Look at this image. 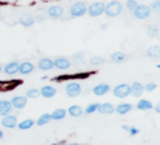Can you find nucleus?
I'll return each instance as SVG.
<instances>
[{"label": "nucleus", "instance_id": "1", "mask_svg": "<svg viewBox=\"0 0 160 145\" xmlns=\"http://www.w3.org/2000/svg\"><path fill=\"white\" fill-rule=\"evenodd\" d=\"M104 12L109 16V18H115L118 15H120L122 12V5L119 1H110L105 5Z\"/></svg>", "mask_w": 160, "mask_h": 145}, {"label": "nucleus", "instance_id": "2", "mask_svg": "<svg viewBox=\"0 0 160 145\" xmlns=\"http://www.w3.org/2000/svg\"><path fill=\"white\" fill-rule=\"evenodd\" d=\"M86 11H88L86 5H85L84 2L78 1V2H74V4L71 5V8H70V16H71V18H80V16H82Z\"/></svg>", "mask_w": 160, "mask_h": 145}, {"label": "nucleus", "instance_id": "3", "mask_svg": "<svg viewBox=\"0 0 160 145\" xmlns=\"http://www.w3.org/2000/svg\"><path fill=\"white\" fill-rule=\"evenodd\" d=\"M104 9H105V5L104 2H100V1H96V2H92L89 8H88V14L92 18H96L99 15H101L104 12Z\"/></svg>", "mask_w": 160, "mask_h": 145}, {"label": "nucleus", "instance_id": "4", "mask_svg": "<svg viewBox=\"0 0 160 145\" xmlns=\"http://www.w3.org/2000/svg\"><path fill=\"white\" fill-rule=\"evenodd\" d=\"M132 12H134V16L136 19L144 20V19H148L150 16V8L148 5H138V8Z\"/></svg>", "mask_w": 160, "mask_h": 145}, {"label": "nucleus", "instance_id": "5", "mask_svg": "<svg viewBox=\"0 0 160 145\" xmlns=\"http://www.w3.org/2000/svg\"><path fill=\"white\" fill-rule=\"evenodd\" d=\"M112 94L116 96V98H120V99H124L126 98L129 94H130V85L128 84H120V85H116L112 90Z\"/></svg>", "mask_w": 160, "mask_h": 145}, {"label": "nucleus", "instance_id": "6", "mask_svg": "<svg viewBox=\"0 0 160 145\" xmlns=\"http://www.w3.org/2000/svg\"><path fill=\"white\" fill-rule=\"evenodd\" d=\"M65 92L70 98H76L81 92V86H80L79 82H69L65 86Z\"/></svg>", "mask_w": 160, "mask_h": 145}, {"label": "nucleus", "instance_id": "7", "mask_svg": "<svg viewBox=\"0 0 160 145\" xmlns=\"http://www.w3.org/2000/svg\"><path fill=\"white\" fill-rule=\"evenodd\" d=\"M1 125L6 129H14L18 125V119H16L15 115H11V114L5 115L1 119Z\"/></svg>", "mask_w": 160, "mask_h": 145}, {"label": "nucleus", "instance_id": "8", "mask_svg": "<svg viewBox=\"0 0 160 145\" xmlns=\"http://www.w3.org/2000/svg\"><path fill=\"white\" fill-rule=\"evenodd\" d=\"M11 106L20 110V109H24L26 106V102H28V98L26 96H22V95H18V96H14L11 100Z\"/></svg>", "mask_w": 160, "mask_h": 145}, {"label": "nucleus", "instance_id": "9", "mask_svg": "<svg viewBox=\"0 0 160 145\" xmlns=\"http://www.w3.org/2000/svg\"><path fill=\"white\" fill-rule=\"evenodd\" d=\"M46 14H48V16H50L52 19H58L64 15V9L59 5H52L46 10Z\"/></svg>", "mask_w": 160, "mask_h": 145}, {"label": "nucleus", "instance_id": "10", "mask_svg": "<svg viewBox=\"0 0 160 145\" xmlns=\"http://www.w3.org/2000/svg\"><path fill=\"white\" fill-rule=\"evenodd\" d=\"M70 65H71L70 60L66 59V58H62V56L56 58V59L54 60V66H55L56 69H59V70H66V69L70 68Z\"/></svg>", "mask_w": 160, "mask_h": 145}, {"label": "nucleus", "instance_id": "11", "mask_svg": "<svg viewBox=\"0 0 160 145\" xmlns=\"http://www.w3.org/2000/svg\"><path fill=\"white\" fill-rule=\"evenodd\" d=\"M19 61H10L8 64H5V66L2 68L5 74L8 75H15L16 72H19Z\"/></svg>", "mask_w": 160, "mask_h": 145}, {"label": "nucleus", "instance_id": "12", "mask_svg": "<svg viewBox=\"0 0 160 145\" xmlns=\"http://www.w3.org/2000/svg\"><path fill=\"white\" fill-rule=\"evenodd\" d=\"M38 66L40 70H44V71H48V70H51L54 68V60L49 59V58H42L39 60L38 62Z\"/></svg>", "mask_w": 160, "mask_h": 145}, {"label": "nucleus", "instance_id": "13", "mask_svg": "<svg viewBox=\"0 0 160 145\" xmlns=\"http://www.w3.org/2000/svg\"><path fill=\"white\" fill-rule=\"evenodd\" d=\"M144 92V86L141 82H138V81H134L131 85H130V94L135 98H139L141 96V94Z\"/></svg>", "mask_w": 160, "mask_h": 145}, {"label": "nucleus", "instance_id": "14", "mask_svg": "<svg viewBox=\"0 0 160 145\" xmlns=\"http://www.w3.org/2000/svg\"><path fill=\"white\" fill-rule=\"evenodd\" d=\"M32 70H34V64L30 61H24V62L19 64V72L22 75H28V74L32 72Z\"/></svg>", "mask_w": 160, "mask_h": 145}, {"label": "nucleus", "instance_id": "15", "mask_svg": "<svg viewBox=\"0 0 160 145\" xmlns=\"http://www.w3.org/2000/svg\"><path fill=\"white\" fill-rule=\"evenodd\" d=\"M55 94H56V89L54 86L45 85V86H42L40 89V95L44 96V98H46V99H50V98L55 96Z\"/></svg>", "mask_w": 160, "mask_h": 145}, {"label": "nucleus", "instance_id": "16", "mask_svg": "<svg viewBox=\"0 0 160 145\" xmlns=\"http://www.w3.org/2000/svg\"><path fill=\"white\" fill-rule=\"evenodd\" d=\"M11 110H12V106L9 100H0V116L9 115Z\"/></svg>", "mask_w": 160, "mask_h": 145}, {"label": "nucleus", "instance_id": "17", "mask_svg": "<svg viewBox=\"0 0 160 145\" xmlns=\"http://www.w3.org/2000/svg\"><path fill=\"white\" fill-rule=\"evenodd\" d=\"M19 22H20L24 28H30V26L34 25L35 21H34V16H32V15H30V14H24V15L20 16Z\"/></svg>", "mask_w": 160, "mask_h": 145}, {"label": "nucleus", "instance_id": "18", "mask_svg": "<svg viewBox=\"0 0 160 145\" xmlns=\"http://www.w3.org/2000/svg\"><path fill=\"white\" fill-rule=\"evenodd\" d=\"M109 90H110L109 84H99V85L94 86L92 92H94L96 96H102V95H105L106 92H109Z\"/></svg>", "mask_w": 160, "mask_h": 145}, {"label": "nucleus", "instance_id": "19", "mask_svg": "<svg viewBox=\"0 0 160 145\" xmlns=\"http://www.w3.org/2000/svg\"><path fill=\"white\" fill-rule=\"evenodd\" d=\"M98 111L101 112V114H111V112L115 111V108L110 102H102V104H99Z\"/></svg>", "mask_w": 160, "mask_h": 145}, {"label": "nucleus", "instance_id": "20", "mask_svg": "<svg viewBox=\"0 0 160 145\" xmlns=\"http://www.w3.org/2000/svg\"><path fill=\"white\" fill-rule=\"evenodd\" d=\"M21 80H11V81H0V91L1 90H10L14 86L21 84Z\"/></svg>", "mask_w": 160, "mask_h": 145}, {"label": "nucleus", "instance_id": "21", "mask_svg": "<svg viewBox=\"0 0 160 145\" xmlns=\"http://www.w3.org/2000/svg\"><path fill=\"white\" fill-rule=\"evenodd\" d=\"M131 108H132L131 104H129V102H121V104H119V105L115 108V110H116V112L124 115V114L129 112V111L131 110Z\"/></svg>", "mask_w": 160, "mask_h": 145}, {"label": "nucleus", "instance_id": "22", "mask_svg": "<svg viewBox=\"0 0 160 145\" xmlns=\"http://www.w3.org/2000/svg\"><path fill=\"white\" fill-rule=\"evenodd\" d=\"M35 124V121L32 120V119H25V120H22V121H20V122H18V128L20 129V130H28V129H30L32 125Z\"/></svg>", "mask_w": 160, "mask_h": 145}, {"label": "nucleus", "instance_id": "23", "mask_svg": "<svg viewBox=\"0 0 160 145\" xmlns=\"http://www.w3.org/2000/svg\"><path fill=\"white\" fill-rule=\"evenodd\" d=\"M148 55L150 56V58H154V59H158V58H160V46L159 45H152V46H150L149 49H148Z\"/></svg>", "mask_w": 160, "mask_h": 145}, {"label": "nucleus", "instance_id": "24", "mask_svg": "<svg viewBox=\"0 0 160 145\" xmlns=\"http://www.w3.org/2000/svg\"><path fill=\"white\" fill-rule=\"evenodd\" d=\"M68 114H70L71 116L74 118H78L82 114V109L79 106V105H71L69 109H68Z\"/></svg>", "mask_w": 160, "mask_h": 145}, {"label": "nucleus", "instance_id": "25", "mask_svg": "<svg viewBox=\"0 0 160 145\" xmlns=\"http://www.w3.org/2000/svg\"><path fill=\"white\" fill-rule=\"evenodd\" d=\"M50 115H51V120H61V119L65 118L66 111H65L64 109H56V110H54Z\"/></svg>", "mask_w": 160, "mask_h": 145}, {"label": "nucleus", "instance_id": "26", "mask_svg": "<svg viewBox=\"0 0 160 145\" xmlns=\"http://www.w3.org/2000/svg\"><path fill=\"white\" fill-rule=\"evenodd\" d=\"M136 108L140 109V110H150V109H152V104H151L149 100L141 99V100L136 104Z\"/></svg>", "mask_w": 160, "mask_h": 145}, {"label": "nucleus", "instance_id": "27", "mask_svg": "<svg viewBox=\"0 0 160 145\" xmlns=\"http://www.w3.org/2000/svg\"><path fill=\"white\" fill-rule=\"evenodd\" d=\"M110 59L114 61V62H121L125 60V54L122 51H115L110 55Z\"/></svg>", "mask_w": 160, "mask_h": 145}, {"label": "nucleus", "instance_id": "28", "mask_svg": "<svg viewBox=\"0 0 160 145\" xmlns=\"http://www.w3.org/2000/svg\"><path fill=\"white\" fill-rule=\"evenodd\" d=\"M50 120H51V115H50V114H48V112H45V114L40 115V118L38 119L36 124H38L39 126H42V125H45V124L50 122Z\"/></svg>", "mask_w": 160, "mask_h": 145}, {"label": "nucleus", "instance_id": "29", "mask_svg": "<svg viewBox=\"0 0 160 145\" xmlns=\"http://www.w3.org/2000/svg\"><path fill=\"white\" fill-rule=\"evenodd\" d=\"M25 96L29 98V99H36L40 96V90L35 89V88H31V89H28L26 92H25Z\"/></svg>", "mask_w": 160, "mask_h": 145}, {"label": "nucleus", "instance_id": "30", "mask_svg": "<svg viewBox=\"0 0 160 145\" xmlns=\"http://www.w3.org/2000/svg\"><path fill=\"white\" fill-rule=\"evenodd\" d=\"M146 31H148V35L150 38H156L159 35V28L155 26V25H149L148 29H146Z\"/></svg>", "mask_w": 160, "mask_h": 145}, {"label": "nucleus", "instance_id": "31", "mask_svg": "<svg viewBox=\"0 0 160 145\" xmlns=\"http://www.w3.org/2000/svg\"><path fill=\"white\" fill-rule=\"evenodd\" d=\"M102 62H104V58H101V56H91L90 58V64L94 65V66L101 65Z\"/></svg>", "mask_w": 160, "mask_h": 145}, {"label": "nucleus", "instance_id": "32", "mask_svg": "<svg viewBox=\"0 0 160 145\" xmlns=\"http://www.w3.org/2000/svg\"><path fill=\"white\" fill-rule=\"evenodd\" d=\"M98 106H99V104H98V102H92V104H90V105L86 108L85 114H91V112H94L95 110H98Z\"/></svg>", "mask_w": 160, "mask_h": 145}, {"label": "nucleus", "instance_id": "33", "mask_svg": "<svg viewBox=\"0 0 160 145\" xmlns=\"http://www.w3.org/2000/svg\"><path fill=\"white\" fill-rule=\"evenodd\" d=\"M126 8L130 10V11H134L136 8H138V2L135 0H128L126 1Z\"/></svg>", "mask_w": 160, "mask_h": 145}, {"label": "nucleus", "instance_id": "34", "mask_svg": "<svg viewBox=\"0 0 160 145\" xmlns=\"http://www.w3.org/2000/svg\"><path fill=\"white\" fill-rule=\"evenodd\" d=\"M90 75V72H84V74H75V75H70V79H86Z\"/></svg>", "mask_w": 160, "mask_h": 145}, {"label": "nucleus", "instance_id": "35", "mask_svg": "<svg viewBox=\"0 0 160 145\" xmlns=\"http://www.w3.org/2000/svg\"><path fill=\"white\" fill-rule=\"evenodd\" d=\"M156 89V84L155 82H148L145 86H144V90H146V91H152V90H155Z\"/></svg>", "mask_w": 160, "mask_h": 145}, {"label": "nucleus", "instance_id": "36", "mask_svg": "<svg viewBox=\"0 0 160 145\" xmlns=\"http://www.w3.org/2000/svg\"><path fill=\"white\" fill-rule=\"evenodd\" d=\"M84 56H85V55H84V52H82V51H80V52L74 54V55H72V59H74V60H76V61H80V60L82 61V60H84Z\"/></svg>", "mask_w": 160, "mask_h": 145}, {"label": "nucleus", "instance_id": "37", "mask_svg": "<svg viewBox=\"0 0 160 145\" xmlns=\"http://www.w3.org/2000/svg\"><path fill=\"white\" fill-rule=\"evenodd\" d=\"M151 10H154V11H160V0H156V1H154L152 4H151Z\"/></svg>", "mask_w": 160, "mask_h": 145}, {"label": "nucleus", "instance_id": "38", "mask_svg": "<svg viewBox=\"0 0 160 145\" xmlns=\"http://www.w3.org/2000/svg\"><path fill=\"white\" fill-rule=\"evenodd\" d=\"M45 19H46L45 15L39 14V15H36V16L34 18V21H35V22H42V21H45Z\"/></svg>", "mask_w": 160, "mask_h": 145}, {"label": "nucleus", "instance_id": "39", "mask_svg": "<svg viewBox=\"0 0 160 145\" xmlns=\"http://www.w3.org/2000/svg\"><path fill=\"white\" fill-rule=\"evenodd\" d=\"M129 132H130V135H136V134L139 132V130H138L136 128H130V129H129Z\"/></svg>", "mask_w": 160, "mask_h": 145}, {"label": "nucleus", "instance_id": "40", "mask_svg": "<svg viewBox=\"0 0 160 145\" xmlns=\"http://www.w3.org/2000/svg\"><path fill=\"white\" fill-rule=\"evenodd\" d=\"M155 111H156V112H159V114H160V102H158V104H156V105H155Z\"/></svg>", "mask_w": 160, "mask_h": 145}, {"label": "nucleus", "instance_id": "41", "mask_svg": "<svg viewBox=\"0 0 160 145\" xmlns=\"http://www.w3.org/2000/svg\"><path fill=\"white\" fill-rule=\"evenodd\" d=\"M122 129H124V130H126V131H129V129H130V128H129L128 125H122Z\"/></svg>", "mask_w": 160, "mask_h": 145}, {"label": "nucleus", "instance_id": "42", "mask_svg": "<svg viewBox=\"0 0 160 145\" xmlns=\"http://www.w3.org/2000/svg\"><path fill=\"white\" fill-rule=\"evenodd\" d=\"M65 145H79L78 142H69V144H65Z\"/></svg>", "mask_w": 160, "mask_h": 145}, {"label": "nucleus", "instance_id": "43", "mask_svg": "<svg viewBox=\"0 0 160 145\" xmlns=\"http://www.w3.org/2000/svg\"><path fill=\"white\" fill-rule=\"evenodd\" d=\"M58 145H65V141H60Z\"/></svg>", "mask_w": 160, "mask_h": 145}, {"label": "nucleus", "instance_id": "44", "mask_svg": "<svg viewBox=\"0 0 160 145\" xmlns=\"http://www.w3.org/2000/svg\"><path fill=\"white\" fill-rule=\"evenodd\" d=\"M2 136H4V132H2V131H1V130H0V139H1V138H2Z\"/></svg>", "mask_w": 160, "mask_h": 145}, {"label": "nucleus", "instance_id": "45", "mask_svg": "<svg viewBox=\"0 0 160 145\" xmlns=\"http://www.w3.org/2000/svg\"><path fill=\"white\" fill-rule=\"evenodd\" d=\"M50 145H58V144H56V142H54V144H50Z\"/></svg>", "mask_w": 160, "mask_h": 145}, {"label": "nucleus", "instance_id": "46", "mask_svg": "<svg viewBox=\"0 0 160 145\" xmlns=\"http://www.w3.org/2000/svg\"><path fill=\"white\" fill-rule=\"evenodd\" d=\"M1 70H2V68H1V65H0V72H1Z\"/></svg>", "mask_w": 160, "mask_h": 145}, {"label": "nucleus", "instance_id": "47", "mask_svg": "<svg viewBox=\"0 0 160 145\" xmlns=\"http://www.w3.org/2000/svg\"><path fill=\"white\" fill-rule=\"evenodd\" d=\"M2 1H6V0H2Z\"/></svg>", "mask_w": 160, "mask_h": 145}]
</instances>
